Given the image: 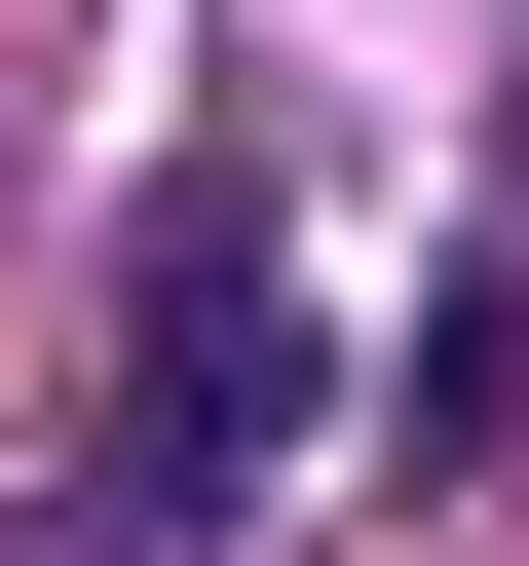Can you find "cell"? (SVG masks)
Instances as JSON below:
<instances>
[{"label": "cell", "instance_id": "6da1fadb", "mask_svg": "<svg viewBox=\"0 0 529 566\" xmlns=\"http://www.w3.org/2000/svg\"><path fill=\"white\" fill-rule=\"evenodd\" d=\"M264 453H303V264H264V189L189 151V189L114 227V453L39 491V566H227Z\"/></svg>", "mask_w": 529, "mask_h": 566}]
</instances>
